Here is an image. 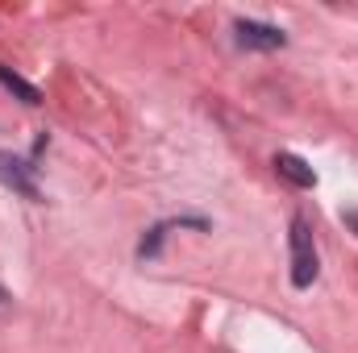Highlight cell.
<instances>
[{"label": "cell", "instance_id": "1", "mask_svg": "<svg viewBox=\"0 0 358 353\" xmlns=\"http://www.w3.org/2000/svg\"><path fill=\"white\" fill-rule=\"evenodd\" d=\"M317 270H321V262H317L313 229H308L304 216H296V220H292V283H296V287H313Z\"/></svg>", "mask_w": 358, "mask_h": 353}, {"label": "cell", "instance_id": "2", "mask_svg": "<svg viewBox=\"0 0 358 353\" xmlns=\"http://www.w3.org/2000/svg\"><path fill=\"white\" fill-rule=\"evenodd\" d=\"M234 33H238V46H246V50H279L283 42H287V33L279 29V25H267V21H238L234 25Z\"/></svg>", "mask_w": 358, "mask_h": 353}, {"label": "cell", "instance_id": "3", "mask_svg": "<svg viewBox=\"0 0 358 353\" xmlns=\"http://www.w3.org/2000/svg\"><path fill=\"white\" fill-rule=\"evenodd\" d=\"M34 167L29 163H17V158H4L0 154V179L13 187V191H21V195H29V200H38V187H34Z\"/></svg>", "mask_w": 358, "mask_h": 353}, {"label": "cell", "instance_id": "4", "mask_svg": "<svg viewBox=\"0 0 358 353\" xmlns=\"http://www.w3.org/2000/svg\"><path fill=\"white\" fill-rule=\"evenodd\" d=\"M275 171L287 179L292 187H317V175H313V167H308L304 158H296V154H275Z\"/></svg>", "mask_w": 358, "mask_h": 353}, {"label": "cell", "instance_id": "5", "mask_svg": "<svg viewBox=\"0 0 358 353\" xmlns=\"http://www.w3.org/2000/svg\"><path fill=\"white\" fill-rule=\"evenodd\" d=\"M0 84L13 91V96H21V104H42V91L34 88V84H25L21 75H13L8 67H0Z\"/></svg>", "mask_w": 358, "mask_h": 353}, {"label": "cell", "instance_id": "6", "mask_svg": "<svg viewBox=\"0 0 358 353\" xmlns=\"http://www.w3.org/2000/svg\"><path fill=\"white\" fill-rule=\"evenodd\" d=\"M346 225H350V229H358V212H346Z\"/></svg>", "mask_w": 358, "mask_h": 353}, {"label": "cell", "instance_id": "7", "mask_svg": "<svg viewBox=\"0 0 358 353\" xmlns=\"http://www.w3.org/2000/svg\"><path fill=\"white\" fill-rule=\"evenodd\" d=\"M0 303H8V295H4V291H0Z\"/></svg>", "mask_w": 358, "mask_h": 353}]
</instances>
